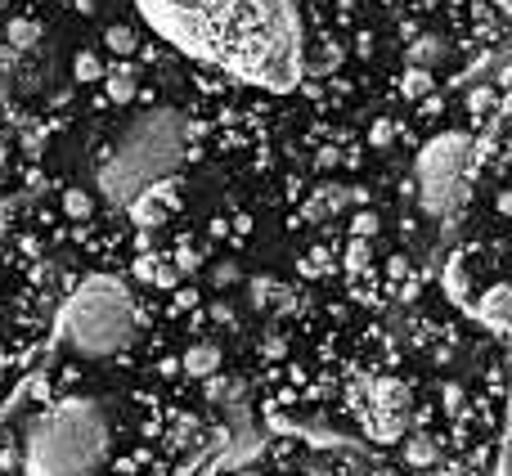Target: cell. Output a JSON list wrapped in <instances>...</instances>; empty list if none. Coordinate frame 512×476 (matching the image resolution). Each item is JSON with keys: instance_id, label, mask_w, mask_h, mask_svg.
Returning a JSON list of instances; mask_svg holds the SVG:
<instances>
[{"instance_id": "1", "label": "cell", "mask_w": 512, "mask_h": 476, "mask_svg": "<svg viewBox=\"0 0 512 476\" xmlns=\"http://www.w3.org/2000/svg\"><path fill=\"white\" fill-rule=\"evenodd\" d=\"M149 23L198 59L265 86L297 81V18L288 0H140Z\"/></svg>"}, {"instance_id": "2", "label": "cell", "mask_w": 512, "mask_h": 476, "mask_svg": "<svg viewBox=\"0 0 512 476\" xmlns=\"http://www.w3.org/2000/svg\"><path fill=\"white\" fill-rule=\"evenodd\" d=\"M113 450V409L95 396H63L27 418L18 468L23 476H95Z\"/></svg>"}, {"instance_id": "3", "label": "cell", "mask_w": 512, "mask_h": 476, "mask_svg": "<svg viewBox=\"0 0 512 476\" xmlns=\"http://www.w3.org/2000/svg\"><path fill=\"white\" fill-rule=\"evenodd\" d=\"M189 153V117L180 108H144L122 126L113 153L95 176V189L113 212L131 207L140 194L171 176Z\"/></svg>"}, {"instance_id": "4", "label": "cell", "mask_w": 512, "mask_h": 476, "mask_svg": "<svg viewBox=\"0 0 512 476\" xmlns=\"http://www.w3.org/2000/svg\"><path fill=\"white\" fill-rule=\"evenodd\" d=\"M135 301L131 288L113 274H95L68 292L59 310V342L81 360H113L135 342Z\"/></svg>"}, {"instance_id": "5", "label": "cell", "mask_w": 512, "mask_h": 476, "mask_svg": "<svg viewBox=\"0 0 512 476\" xmlns=\"http://www.w3.org/2000/svg\"><path fill=\"white\" fill-rule=\"evenodd\" d=\"M468 167H472V135L450 131L427 140V149L418 153L414 176H418V203L427 216L450 221L459 216L463 194H468Z\"/></svg>"}, {"instance_id": "6", "label": "cell", "mask_w": 512, "mask_h": 476, "mask_svg": "<svg viewBox=\"0 0 512 476\" xmlns=\"http://www.w3.org/2000/svg\"><path fill=\"white\" fill-rule=\"evenodd\" d=\"M405 414H409V396L400 382H373L369 387V409H364V418H369V432L373 441H400L405 436Z\"/></svg>"}, {"instance_id": "7", "label": "cell", "mask_w": 512, "mask_h": 476, "mask_svg": "<svg viewBox=\"0 0 512 476\" xmlns=\"http://www.w3.org/2000/svg\"><path fill=\"white\" fill-rule=\"evenodd\" d=\"M477 319L481 328H490L495 337L508 333V319H512V288L508 283H490L486 292L477 297Z\"/></svg>"}, {"instance_id": "8", "label": "cell", "mask_w": 512, "mask_h": 476, "mask_svg": "<svg viewBox=\"0 0 512 476\" xmlns=\"http://www.w3.org/2000/svg\"><path fill=\"white\" fill-rule=\"evenodd\" d=\"M445 54H450L445 36H441V32H423V36H414V41H409L405 59H409V68L432 72V68H441V63H445Z\"/></svg>"}, {"instance_id": "9", "label": "cell", "mask_w": 512, "mask_h": 476, "mask_svg": "<svg viewBox=\"0 0 512 476\" xmlns=\"http://www.w3.org/2000/svg\"><path fill=\"white\" fill-rule=\"evenodd\" d=\"M216 369H221V351H216L212 342L189 346V351H185V373H189V378H212Z\"/></svg>"}, {"instance_id": "10", "label": "cell", "mask_w": 512, "mask_h": 476, "mask_svg": "<svg viewBox=\"0 0 512 476\" xmlns=\"http://www.w3.org/2000/svg\"><path fill=\"white\" fill-rule=\"evenodd\" d=\"M135 86H140V81H135V68L117 63V72L108 77V99H113V104H131V99H135Z\"/></svg>"}, {"instance_id": "11", "label": "cell", "mask_w": 512, "mask_h": 476, "mask_svg": "<svg viewBox=\"0 0 512 476\" xmlns=\"http://www.w3.org/2000/svg\"><path fill=\"white\" fill-rule=\"evenodd\" d=\"M405 463L409 468H432L436 463V441L432 436H409L405 441Z\"/></svg>"}, {"instance_id": "12", "label": "cell", "mask_w": 512, "mask_h": 476, "mask_svg": "<svg viewBox=\"0 0 512 476\" xmlns=\"http://www.w3.org/2000/svg\"><path fill=\"white\" fill-rule=\"evenodd\" d=\"M400 90H405V99H423L427 90H432V72L405 68V77H400Z\"/></svg>"}, {"instance_id": "13", "label": "cell", "mask_w": 512, "mask_h": 476, "mask_svg": "<svg viewBox=\"0 0 512 476\" xmlns=\"http://www.w3.org/2000/svg\"><path fill=\"white\" fill-rule=\"evenodd\" d=\"M104 41H108V50H117V54H131L135 45H140V36H135L131 27H108V32H104Z\"/></svg>"}, {"instance_id": "14", "label": "cell", "mask_w": 512, "mask_h": 476, "mask_svg": "<svg viewBox=\"0 0 512 476\" xmlns=\"http://www.w3.org/2000/svg\"><path fill=\"white\" fill-rule=\"evenodd\" d=\"M72 72H77V81H99L104 77V68H99L95 54H77V63H72Z\"/></svg>"}, {"instance_id": "15", "label": "cell", "mask_w": 512, "mask_h": 476, "mask_svg": "<svg viewBox=\"0 0 512 476\" xmlns=\"http://www.w3.org/2000/svg\"><path fill=\"white\" fill-rule=\"evenodd\" d=\"M63 207H68V216H86L90 212V198L77 194V189H68V194H63Z\"/></svg>"}, {"instance_id": "16", "label": "cell", "mask_w": 512, "mask_h": 476, "mask_svg": "<svg viewBox=\"0 0 512 476\" xmlns=\"http://www.w3.org/2000/svg\"><path fill=\"white\" fill-rule=\"evenodd\" d=\"M351 230H355V238H369V234H378V216H373V212H360V216H355V221H351Z\"/></svg>"}, {"instance_id": "17", "label": "cell", "mask_w": 512, "mask_h": 476, "mask_svg": "<svg viewBox=\"0 0 512 476\" xmlns=\"http://www.w3.org/2000/svg\"><path fill=\"white\" fill-rule=\"evenodd\" d=\"M445 391V409H450V414H459V409H463V387H454V382H450V387H441Z\"/></svg>"}, {"instance_id": "18", "label": "cell", "mask_w": 512, "mask_h": 476, "mask_svg": "<svg viewBox=\"0 0 512 476\" xmlns=\"http://www.w3.org/2000/svg\"><path fill=\"white\" fill-rule=\"evenodd\" d=\"M32 41H36V27L18 23V27H14V45H32Z\"/></svg>"}, {"instance_id": "19", "label": "cell", "mask_w": 512, "mask_h": 476, "mask_svg": "<svg viewBox=\"0 0 512 476\" xmlns=\"http://www.w3.org/2000/svg\"><path fill=\"white\" fill-rule=\"evenodd\" d=\"M230 279H239V265H221L216 270V283H230Z\"/></svg>"}, {"instance_id": "20", "label": "cell", "mask_w": 512, "mask_h": 476, "mask_svg": "<svg viewBox=\"0 0 512 476\" xmlns=\"http://www.w3.org/2000/svg\"><path fill=\"white\" fill-rule=\"evenodd\" d=\"M387 135H391V126H387V122L373 126V144H387Z\"/></svg>"}, {"instance_id": "21", "label": "cell", "mask_w": 512, "mask_h": 476, "mask_svg": "<svg viewBox=\"0 0 512 476\" xmlns=\"http://www.w3.org/2000/svg\"><path fill=\"white\" fill-rule=\"evenodd\" d=\"M9 230V203H0V234Z\"/></svg>"}, {"instance_id": "22", "label": "cell", "mask_w": 512, "mask_h": 476, "mask_svg": "<svg viewBox=\"0 0 512 476\" xmlns=\"http://www.w3.org/2000/svg\"><path fill=\"white\" fill-rule=\"evenodd\" d=\"M495 5H499V9H504V5H508V0H495Z\"/></svg>"}, {"instance_id": "23", "label": "cell", "mask_w": 512, "mask_h": 476, "mask_svg": "<svg viewBox=\"0 0 512 476\" xmlns=\"http://www.w3.org/2000/svg\"><path fill=\"white\" fill-rule=\"evenodd\" d=\"M0 95H5V90H0Z\"/></svg>"}]
</instances>
